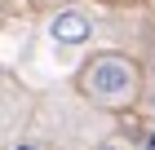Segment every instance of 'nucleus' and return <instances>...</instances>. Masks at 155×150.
Returning <instances> with one entry per match:
<instances>
[{"mask_svg":"<svg viewBox=\"0 0 155 150\" xmlns=\"http://www.w3.org/2000/svg\"><path fill=\"white\" fill-rule=\"evenodd\" d=\"M97 5H107V9H133V5H142V0H97Z\"/></svg>","mask_w":155,"mask_h":150,"instance_id":"8","label":"nucleus"},{"mask_svg":"<svg viewBox=\"0 0 155 150\" xmlns=\"http://www.w3.org/2000/svg\"><path fill=\"white\" fill-rule=\"evenodd\" d=\"M31 9H40V13H53V9H62V5H75V0H27Z\"/></svg>","mask_w":155,"mask_h":150,"instance_id":"5","label":"nucleus"},{"mask_svg":"<svg viewBox=\"0 0 155 150\" xmlns=\"http://www.w3.org/2000/svg\"><path fill=\"white\" fill-rule=\"evenodd\" d=\"M0 18H5V0H0Z\"/></svg>","mask_w":155,"mask_h":150,"instance_id":"9","label":"nucleus"},{"mask_svg":"<svg viewBox=\"0 0 155 150\" xmlns=\"http://www.w3.org/2000/svg\"><path fill=\"white\" fill-rule=\"evenodd\" d=\"M133 146H137V150H155V124H151V128H142V137L133 141Z\"/></svg>","mask_w":155,"mask_h":150,"instance_id":"6","label":"nucleus"},{"mask_svg":"<svg viewBox=\"0 0 155 150\" xmlns=\"http://www.w3.org/2000/svg\"><path fill=\"white\" fill-rule=\"evenodd\" d=\"M5 150H53V141L40 137V132H13V137L5 141Z\"/></svg>","mask_w":155,"mask_h":150,"instance_id":"3","label":"nucleus"},{"mask_svg":"<svg viewBox=\"0 0 155 150\" xmlns=\"http://www.w3.org/2000/svg\"><path fill=\"white\" fill-rule=\"evenodd\" d=\"M75 93L97 110L129 115L137 106V93H142V62L124 49H97L75 71Z\"/></svg>","mask_w":155,"mask_h":150,"instance_id":"1","label":"nucleus"},{"mask_svg":"<svg viewBox=\"0 0 155 150\" xmlns=\"http://www.w3.org/2000/svg\"><path fill=\"white\" fill-rule=\"evenodd\" d=\"M137 106L146 115H155V71H142V93H137Z\"/></svg>","mask_w":155,"mask_h":150,"instance_id":"4","label":"nucleus"},{"mask_svg":"<svg viewBox=\"0 0 155 150\" xmlns=\"http://www.w3.org/2000/svg\"><path fill=\"white\" fill-rule=\"evenodd\" d=\"M93 18H89V9H80V5H62V9L49 13V40L62 49H80L93 40Z\"/></svg>","mask_w":155,"mask_h":150,"instance_id":"2","label":"nucleus"},{"mask_svg":"<svg viewBox=\"0 0 155 150\" xmlns=\"http://www.w3.org/2000/svg\"><path fill=\"white\" fill-rule=\"evenodd\" d=\"M93 150H129V141H124V137H107V141H97Z\"/></svg>","mask_w":155,"mask_h":150,"instance_id":"7","label":"nucleus"}]
</instances>
